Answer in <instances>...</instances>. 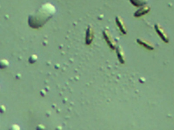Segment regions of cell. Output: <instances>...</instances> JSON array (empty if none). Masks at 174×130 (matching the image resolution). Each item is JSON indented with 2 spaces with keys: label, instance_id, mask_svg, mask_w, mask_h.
Listing matches in <instances>:
<instances>
[{
  "label": "cell",
  "instance_id": "cell-4",
  "mask_svg": "<svg viewBox=\"0 0 174 130\" xmlns=\"http://www.w3.org/2000/svg\"><path fill=\"white\" fill-rule=\"evenodd\" d=\"M137 42H138L139 44L141 45L144 46V47L147 48L148 50H154V47L153 46V45L150 42L147 41L145 40L141 39H137Z\"/></svg>",
  "mask_w": 174,
  "mask_h": 130
},
{
  "label": "cell",
  "instance_id": "cell-3",
  "mask_svg": "<svg viewBox=\"0 0 174 130\" xmlns=\"http://www.w3.org/2000/svg\"><path fill=\"white\" fill-rule=\"evenodd\" d=\"M116 22L117 23V25L119 28L121 32L124 34H125L127 33V29H126L125 26L124 22L121 17H117L116 18Z\"/></svg>",
  "mask_w": 174,
  "mask_h": 130
},
{
  "label": "cell",
  "instance_id": "cell-2",
  "mask_svg": "<svg viewBox=\"0 0 174 130\" xmlns=\"http://www.w3.org/2000/svg\"><path fill=\"white\" fill-rule=\"evenodd\" d=\"M155 29L156 32L158 33L160 37H161V39L165 41V42H167L168 41V38H167V35L165 32H164L163 29L161 28V27L160 25H155Z\"/></svg>",
  "mask_w": 174,
  "mask_h": 130
},
{
  "label": "cell",
  "instance_id": "cell-5",
  "mask_svg": "<svg viewBox=\"0 0 174 130\" xmlns=\"http://www.w3.org/2000/svg\"><path fill=\"white\" fill-rule=\"evenodd\" d=\"M150 10L149 7H141L139 10H138L135 13L134 16L135 17H139L141 16L145 15L146 13H148Z\"/></svg>",
  "mask_w": 174,
  "mask_h": 130
},
{
  "label": "cell",
  "instance_id": "cell-7",
  "mask_svg": "<svg viewBox=\"0 0 174 130\" xmlns=\"http://www.w3.org/2000/svg\"><path fill=\"white\" fill-rule=\"evenodd\" d=\"M132 5L136 7H140L145 4L148 0H130Z\"/></svg>",
  "mask_w": 174,
  "mask_h": 130
},
{
  "label": "cell",
  "instance_id": "cell-1",
  "mask_svg": "<svg viewBox=\"0 0 174 130\" xmlns=\"http://www.w3.org/2000/svg\"><path fill=\"white\" fill-rule=\"evenodd\" d=\"M103 35H104L106 41L107 42L110 47L111 49L115 50V43L113 39H112L111 36L109 32H108L107 30H105L103 32Z\"/></svg>",
  "mask_w": 174,
  "mask_h": 130
},
{
  "label": "cell",
  "instance_id": "cell-6",
  "mask_svg": "<svg viewBox=\"0 0 174 130\" xmlns=\"http://www.w3.org/2000/svg\"><path fill=\"white\" fill-rule=\"evenodd\" d=\"M117 56H118L119 60L121 64L125 63V56H124V52L122 48L120 46H118L116 49Z\"/></svg>",
  "mask_w": 174,
  "mask_h": 130
}]
</instances>
